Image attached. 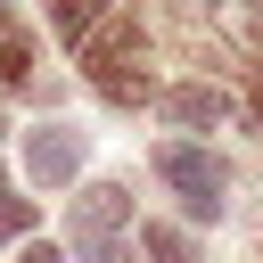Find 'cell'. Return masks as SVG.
Wrapping results in <instances>:
<instances>
[{
    "label": "cell",
    "instance_id": "10",
    "mask_svg": "<svg viewBox=\"0 0 263 263\" xmlns=\"http://www.w3.org/2000/svg\"><path fill=\"white\" fill-rule=\"evenodd\" d=\"M140 238H148V263H189V238H181L173 222H148Z\"/></svg>",
    "mask_w": 263,
    "mask_h": 263
},
{
    "label": "cell",
    "instance_id": "1",
    "mask_svg": "<svg viewBox=\"0 0 263 263\" xmlns=\"http://www.w3.org/2000/svg\"><path fill=\"white\" fill-rule=\"evenodd\" d=\"M123 222H132V189H123V181H90V189H74L66 247H74L82 263H123V247H115Z\"/></svg>",
    "mask_w": 263,
    "mask_h": 263
},
{
    "label": "cell",
    "instance_id": "12",
    "mask_svg": "<svg viewBox=\"0 0 263 263\" xmlns=\"http://www.w3.org/2000/svg\"><path fill=\"white\" fill-rule=\"evenodd\" d=\"M0 132H8V115H0Z\"/></svg>",
    "mask_w": 263,
    "mask_h": 263
},
{
    "label": "cell",
    "instance_id": "9",
    "mask_svg": "<svg viewBox=\"0 0 263 263\" xmlns=\"http://www.w3.org/2000/svg\"><path fill=\"white\" fill-rule=\"evenodd\" d=\"M33 222H41V205H33V197H16V189L0 181V238H33Z\"/></svg>",
    "mask_w": 263,
    "mask_h": 263
},
{
    "label": "cell",
    "instance_id": "5",
    "mask_svg": "<svg viewBox=\"0 0 263 263\" xmlns=\"http://www.w3.org/2000/svg\"><path fill=\"white\" fill-rule=\"evenodd\" d=\"M90 82H99V99H115V107H148V99H156V82H148V66H140V58H115V66H99Z\"/></svg>",
    "mask_w": 263,
    "mask_h": 263
},
{
    "label": "cell",
    "instance_id": "3",
    "mask_svg": "<svg viewBox=\"0 0 263 263\" xmlns=\"http://www.w3.org/2000/svg\"><path fill=\"white\" fill-rule=\"evenodd\" d=\"M25 164H33L41 189H66V181L82 173V132H74V123H41V132H25Z\"/></svg>",
    "mask_w": 263,
    "mask_h": 263
},
{
    "label": "cell",
    "instance_id": "11",
    "mask_svg": "<svg viewBox=\"0 0 263 263\" xmlns=\"http://www.w3.org/2000/svg\"><path fill=\"white\" fill-rule=\"evenodd\" d=\"M25 263H66V255H58V247H41V238H33V247H25Z\"/></svg>",
    "mask_w": 263,
    "mask_h": 263
},
{
    "label": "cell",
    "instance_id": "4",
    "mask_svg": "<svg viewBox=\"0 0 263 263\" xmlns=\"http://www.w3.org/2000/svg\"><path fill=\"white\" fill-rule=\"evenodd\" d=\"M156 107H164V123H181V132L230 123V90H214V82H173V90H156Z\"/></svg>",
    "mask_w": 263,
    "mask_h": 263
},
{
    "label": "cell",
    "instance_id": "2",
    "mask_svg": "<svg viewBox=\"0 0 263 263\" xmlns=\"http://www.w3.org/2000/svg\"><path fill=\"white\" fill-rule=\"evenodd\" d=\"M156 173L181 189V205L197 214V222H222V189H230V164L214 156V148H189V140H164L156 148Z\"/></svg>",
    "mask_w": 263,
    "mask_h": 263
},
{
    "label": "cell",
    "instance_id": "6",
    "mask_svg": "<svg viewBox=\"0 0 263 263\" xmlns=\"http://www.w3.org/2000/svg\"><path fill=\"white\" fill-rule=\"evenodd\" d=\"M49 25H58V41H90L99 25H107V0H49Z\"/></svg>",
    "mask_w": 263,
    "mask_h": 263
},
{
    "label": "cell",
    "instance_id": "7",
    "mask_svg": "<svg viewBox=\"0 0 263 263\" xmlns=\"http://www.w3.org/2000/svg\"><path fill=\"white\" fill-rule=\"evenodd\" d=\"M25 74H33V41H25V25L0 8V90H16Z\"/></svg>",
    "mask_w": 263,
    "mask_h": 263
},
{
    "label": "cell",
    "instance_id": "13",
    "mask_svg": "<svg viewBox=\"0 0 263 263\" xmlns=\"http://www.w3.org/2000/svg\"><path fill=\"white\" fill-rule=\"evenodd\" d=\"M255 263H263V255H255Z\"/></svg>",
    "mask_w": 263,
    "mask_h": 263
},
{
    "label": "cell",
    "instance_id": "8",
    "mask_svg": "<svg viewBox=\"0 0 263 263\" xmlns=\"http://www.w3.org/2000/svg\"><path fill=\"white\" fill-rule=\"evenodd\" d=\"M214 25H222L238 49H247V66H263V25L247 16V0H214Z\"/></svg>",
    "mask_w": 263,
    "mask_h": 263
}]
</instances>
